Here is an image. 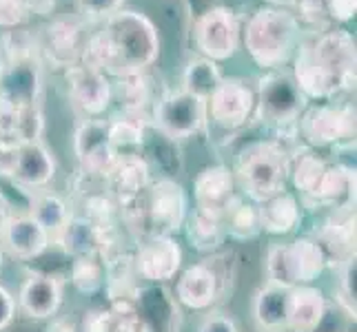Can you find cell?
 <instances>
[{"label":"cell","mask_w":357,"mask_h":332,"mask_svg":"<svg viewBox=\"0 0 357 332\" xmlns=\"http://www.w3.org/2000/svg\"><path fill=\"white\" fill-rule=\"evenodd\" d=\"M160 56V33L151 18L135 9H120L102 27L87 35L82 65L102 71L107 78L146 73Z\"/></svg>","instance_id":"1"},{"label":"cell","mask_w":357,"mask_h":332,"mask_svg":"<svg viewBox=\"0 0 357 332\" xmlns=\"http://www.w3.org/2000/svg\"><path fill=\"white\" fill-rule=\"evenodd\" d=\"M291 63V76L306 100L331 102L355 87L357 47L347 29L331 27L302 33Z\"/></svg>","instance_id":"2"},{"label":"cell","mask_w":357,"mask_h":332,"mask_svg":"<svg viewBox=\"0 0 357 332\" xmlns=\"http://www.w3.org/2000/svg\"><path fill=\"white\" fill-rule=\"evenodd\" d=\"M302 40V22L287 7H257L242 24V45L262 71L284 69Z\"/></svg>","instance_id":"3"},{"label":"cell","mask_w":357,"mask_h":332,"mask_svg":"<svg viewBox=\"0 0 357 332\" xmlns=\"http://www.w3.org/2000/svg\"><path fill=\"white\" fill-rule=\"evenodd\" d=\"M120 213L138 239L155 235L174 237L189 215L187 191L176 180L160 177L149 182V187Z\"/></svg>","instance_id":"4"},{"label":"cell","mask_w":357,"mask_h":332,"mask_svg":"<svg viewBox=\"0 0 357 332\" xmlns=\"http://www.w3.org/2000/svg\"><path fill=\"white\" fill-rule=\"evenodd\" d=\"M291 153L280 138L246 142L236 155V168H231L238 193L260 204L271 195L287 191Z\"/></svg>","instance_id":"5"},{"label":"cell","mask_w":357,"mask_h":332,"mask_svg":"<svg viewBox=\"0 0 357 332\" xmlns=\"http://www.w3.org/2000/svg\"><path fill=\"white\" fill-rule=\"evenodd\" d=\"M328 260L315 237H298L289 244H273L266 253L268 284L295 288L313 281L324 273Z\"/></svg>","instance_id":"6"},{"label":"cell","mask_w":357,"mask_h":332,"mask_svg":"<svg viewBox=\"0 0 357 332\" xmlns=\"http://www.w3.org/2000/svg\"><path fill=\"white\" fill-rule=\"evenodd\" d=\"M309 106L291 71H264L255 82V118L275 131L295 129L304 109Z\"/></svg>","instance_id":"7"},{"label":"cell","mask_w":357,"mask_h":332,"mask_svg":"<svg viewBox=\"0 0 357 332\" xmlns=\"http://www.w3.org/2000/svg\"><path fill=\"white\" fill-rule=\"evenodd\" d=\"M298 138L304 140L309 149H342L355 146L357 120L353 104L319 102L306 106L295 125Z\"/></svg>","instance_id":"8"},{"label":"cell","mask_w":357,"mask_h":332,"mask_svg":"<svg viewBox=\"0 0 357 332\" xmlns=\"http://www.w3.org/2000/svg\"><path fill=\"white\" fill-rule=\"evenodd\" d=\"M191 35L202 58L213 60V63H225L240 52L242 24L231 7L213 5L195 14Z\"/></svg>","instance_id":"9"},{"label":"cell","mask_w":357,"mask_h":332,"mask_svg":"<svg viewBox=\"0 0 357 332\" xmlns=\"http://www.w3.org/2000/svg\"><path fill=\"white\" fill-rule=\"evenodd\" d=\"M151 129L167 140H187L206 129V100L187 91H171L158 97L151 109Z\"/></svg>","instance_id":"10"},{"label":"cell","mask_w":357,"mask_h":332,"mask_svg":"<svg viewBox=\"0 0 357 332\" xmlns=\"http://www.w3.org/2000/svg\"><path fill=\"white\" fill-rule=\"evenodd\" d=\"M87 35L89 33L84 31V20L78 14L54 18L36 33L40 63H47L52 69H71L82 60Z\"/></svg>","instance_id":"11"},{"label":"cell","mask_w":357,"mask_h":332,"mask_svg":"<svg viewBox=\"0 0 357 332\" xmlns=\"http://www.w3.org/2000/svg\"><path fill=\"white\" fill-rule=\"evenodd\" d=\"M43 91V63L38 54L5 56L0 69V106L31 109L38 106Z\"/></svg>","instance_id":"12"},{"label":"cell","mask_w":357,"mask_h":332,"mask_svg":"<svg viewBox=\"0 0 357 332\" xmlns=\"http://www.w3.org/2000/svg\"><path fill=\"white\" fill-rule=\"evenodd\" d=\"M206 116L222 131H240L255 116V84L244 78H222L206 100Z\"/></svg>","instance_id":"13"},{"label":"cell","mask_w":357,"mask_h":332,"mask_svg":"<svg viewBox=\"0 0 357 332\" xmlns=\"http://www.w3.org/2000/svg\"><path fill=\"white\" fill-rule=\"evenodd\" d=\"M69 100L78 113L87 118H100L114 102V84L102 71L87 65H73L65 71Z\"/></svg>","instance_id":"14"},{"label":"cell","mask_w":357,"mask_h":332,"mask_svg":"<svg viewBox=\"0 0 357 332\" xmlns=\"http://www.w3.org/2000/svg\"><path fill=\"white\" fill-rule=\"evenodd\" d=\"M135 270L146 284H165L174 279L182 268V248L176 237L155 235L138 239V251L133 253Z\"/></svg>","instance_id":"15"},{"label":"cell","mask_w":357,"mask_h":332,"mask_svg":"<svg viewBox=\"0 0 357 332\" xmlns=\"http://www.w3.org/2000/svg\"><path fill=\"white\" fill-rule=\"evenodd\" d=\"M73 149H76L82 173L96 177H105L118 157L107 138V120L100 118L82 120L73 135Z\"/></svg>","instance_id":"16"},{"label":"cell","mask_w":357,"mask_h":332,"mask_svg":"<svg viewBox=\"0 0 357 332\" xmlns=\"http://www.w3.org/2000/svg\"><path fill=\"white\" fill-rule=\"evenodd\" d=\"M225 275L215 268L211 260L198 262L182 270L176 284V301H180L189 310H206L222 294Z\"/></svg>","instance_id":"17"},{"label":"cell","mask_w":357,"mask_h":332,"mask_svg":"<svg viewBox=\"0 0 357 332\" xmlns=\"http://www.w3.org/2000/svg\"><path fill=\"white\" fill-rule=\"evenodd\" d=\"M56 175V159L40 140L20 144L11 153L9 180L22 191H40Z\"/></svg>","instance_id":"18"},{"label":"cell","mask_w":357,"mask_h":332,"mask_svg":"<svg viewBox=\"0 0 357 332\" xmlns=\"http://www.w3.org/2000/svg\"><path fill=\"white\" fill-rule=\"evenodd\" d=\"M238 184L233 171L225 164L204 166L193 180V200L195 208L202 213L222 219L231 202L238 198Z\"/></svg>","instance_id":"19"},{"label":"cell","mask_w":357,"mask_h":332,"mask_svg":"<svg viewBox=\"0 0 357 332\" xmlns=\"http://www.w3.org/2000/svg\"><path fill=\"white\" fill-rule=\"evenodd\" d=\"M149 182H151V166H149V159L142 153L118 155L114 166L109 168V173L105 175L107 191L120 206V211L138 198V195L149 187Z\"/></svg>","instance_id":"20"},{"label":"cell","mask_w":357,"mask_h":332,"mask_svg":"<svg viewBox=\"0 0 357 332\" xmlns=\"http://www.w3.org/2000/svg\"><path fill=\"white\" fill-rule=\"evenodd\" d=\"M52 239L45 228L36 221L29 213L24 215H9L3 230H0V248H5L11 257L22 262H29L40 257Z\"/></svg>","instance_id":"21"},{"label":"cell","mask_w":357,"mask_h":332,"mask_svg":"<svg viewBox=\"0 0 357 332\" xmlns=\"http://www.w3.org/2000/svg\"><path fill=\"white\" fill-rule=\"evenodd\" d=\"M328 313L324 292L313 284L289 288L287 326L289 332H315Z\"/></svg>","instance_id":"22"},{"label":"cell","mask_w":357,"mask_h":332,"mask_svg":"<svg viewBox=\"0 0 357 332\" xmlns=\"http://www.w3.org/2000/svg\"><path fill=\"white\" fill-rule=\"evenodd\" d=\"M304 204L331 211L355 208V168L347 164H328L315 193L304 200Z\"/></svg>","instance_id":"23"},{"label":"cell","mask_w":357,"mask_h":332,"mask_svg":"<svg viewBox=\"0 0 357 332\" xmlns=\"http://www.w3.org/2000/svg\"><path fill=\"white\" fill-rule=\"evenodd\" d=\"M18 303L22 313L31 319L54 317L63 303V281L54 275L31 273L20 286Z\"/></svg>","instance_id":"24"},{"label":"cell","mask_w":357,"mask_h":332,"mask_svg":"<svg viewBox=\"0 0 357 332\" xmlns=\"http://www.w3.org/2000/svg\"><path fill=\"white\" fill-rule=\"evenodd\" d=\"M315 239L322 246L328 264L337 262V266H342L355 257V208L333 211V215L317 230Z\"/></svg>","instance_id":"25"},{"label":"cell","mask_w":357,"mask_h":332,"mask_svg":"<svg viewBox=\"0 0 357 332\" xmlns=\"http://www.w3.org/2000/svg\"><path fill=\"white\" fill-rule=\"evenodd\" d=\"M112 232L98 230L91 221L73 213L69 224L65 226L63 235L58 237V246L71 257H84V255H100L102 260H109L112 253Z\"/></svg>","instance_id":"26"},{"label":"cell","mask_w":357,"mask_h":332,"mask_svg":"<svg viewBox=\"0 0 357 332\" xmlns=\"http://www.w3.org/2000/svg\"><path fill=\"white\" fill-rule=\"evenodd\" d=\"M135 310L149 332H176L178 328V303L160 284L140 286L133 299Z\"/></svg>","instance_id":"27"},{"label":"cell","mask_w":357,"mask_h":332,"mask_svg":"<svg viewBox=\"0 0 357 332\" xmlns=\"http://www.w3.org/2000/svg\"><path fill=\"white\" fill-rule=\"evenodd\" d=\"M40 133H43L40 106H31V109L0 106V153H11L24 142L40 140Z\"/></svg>","instance_id":"28"},{"label":"cell","mask_w":357,"mask_h":332,"mask_svg":"<svg viewBox=\"0 0 357 332\" xmlns=\"http://www.w3.org/2000/svg\"><path fill=\"white\" fill-rule=\"evenodd\" d=\"M260 228L268 235H289L302 221V204L291 191H280L257 204Z\"/></svg>","instance_id":"29"},{"label":"cell","mask_w":357,"mask_h":332,"mask_svg":"<svg viewBox=\"0 0 357 332\" xmlns=\"http://www.w3.org/2000/svg\"><path fill=\"white\" fill-rule=\"evenodd\" d=\"M149 127H151L149 113H142V111H120L118 116L107 120L109 144H112V149L118 155L140 153Z\"/></svg>","instance_id":"30"},{"label":"cell","mask_w":357,"mask_h":332,"mask_svg":"<svg viewBox=\"0 0 357 332\" xmlns=\"http://www.w3.org/2000/svg\"><path fill=\"white\" fill-rule=\"evenodd\" d=\"M84 332H149L133 301H112L84 317Z\"/></svg>","instance_id":"31"},{"label":"cell","mask_w":357,"mask_h":332,"mask_svg":"<svg viewBox=\"0 0 357 332\" xmlns=\"http://www.w3.org/2000/svg\"><path fill=\"white\" fill-rule=\"evenodd\" d=\"M105 290L109 301H133L140 290V275L131 253H116L105 260Z\"/></svg>","instance_id":"32"},{"label":"cell","mask_w":357,"mask_h":332,"mask_svg":"<svg viewBox=\"0 0 357 332\" xmlns=\"http://www.w3.org/2000/svg\"><path fill=\"white\" fill-rule=\"evenodd\" d=\"M29 215L45 228L52 244H56L58 237L63 235V230L69 224L73 213L63 198H58V195L47 193V191H36L29 202Z\"/></svg>","instance_id":"33"},{"label":"cell","mask_w":357,"mask_h":332,"mask_svg":"<svg viewBox=\"0 0 357 332\" xmlns=\"http://www.w3.org/2000/svg\"><path fill=\"white\" fill-rule=\"evenodd\" d=\"M184 232H187V239L198 253H218L222 248V244L227 239V232L222 226V219L213 217L208 213H202L195 208L193 213L187 215L184 221Z\"/></svg>","instance_id":"34"},{"label":"cell","mask_w":357,"mask_h":332,"mask_svg":"<svg viewBox=\"0 0 357 332\" xmlns=\"http://www.w3.org/2000/svg\"><path fill=\"white\" fill-rule=\"evenodd\" d=\"M287 301L289 288L266 284L255 292L253 317L262 330H284L287 326Z\"/></svg>","instance_id":"35"},{"label":"cell","mask_w":357,"mask_h":332,"mask_svg":"<svg viewBox=\"0 0 357 332\" xmlns=\"http://www.w3.org/2000/svg\"><path fill=\"white\" fill-rule=\"evenodd\" d=\"M222 226L227 237L233 239H253L262 232L260 228V213H257V204L246 200L244 195H238L231 202V206L222 215Z\"/></svg>","instance_id":"36"},{"label":"cell","mask_w":357,"mask_h":332,"mask_svg":"<svg viewBox=\"0 0 357 332\" xmlns=\"http://www.w3.org/2000/svg\"><path fill=\"white\" fill-rule=\"evenodd\" d=\"M222 71L218 63L202 56L191 58L182 71V91H187L200 100H208V95L215 91V87L222 82Z\"/></svg>","instance_id":"37"},{"label":"cell","mask_w":357,"mask_h":332,"mask_svg":"<svg viewBox=\"0 0 357 332\" xmlns=\"http://www.w3.org/2000/svg\"><path fill=\"white\" fill-rule=\"evenodd\" d=\"M114 97L120 100L122 111H142V113H149V106H153V91L146 73L118 78V82L114 84Z\"/></svg>","instance_id":"38"},{"label":"cell","mask_w":357,"mask_h":332,"mask_svg":"<svg viewBox=\"0 0 357 332\" xmlns=\"http://www.w3.org/2000/svg\"><path fill=\"white\" fill-rule=\"evenodd\" d=\"M105 277H107V268H105V260L100 255L73 257L69 279L78 292H82V294L100 292L105 288Z\"/></svg>","instance_id":"39"},{"label":"cell","mask_w":357,"mask_h":332,"mask_svg":"<svg viewBox=\"0 0 357 332\" xmlns=\"http://www.w3.org/2000/svg\"><path fill=\"white\" fill-rule=\"evenodd\" d=\"M335 308L355 322L357 315V257H351L340 266V284L335 290Z\"/></svg>","instance_id":"40"},{"label":"cell","mask_w":357,"mask_h":332,"mask_svg":"<svg viewBox=\"0 0 357 332\" xmlns=\"http://www.w3.org/2000/svg\"><path fill=\"white\" fill-rule=\"evenodd\" d=\"M33 16V0H0V29L24 27Z\"/></svg>","instance_id":"41"},{"label":"cell","mask_w":357,"mask_h":332,"mask_svg":"<svg viewBox=\"0 0 357 332\" xmlns=\"http://www.w3.org/2000/svg\"><path fill=\"white\" fill-rule=\"evenodd\" d=\"M125 0H76L78 16L84 22H105L109 16L122 9Z\"/></svg>","instance_id":"42"},{"label":"cell","mask_w":357,"mask_h":332,"mask_svg":"<svg viewBox=\"0 0 357 332\" xmlns=\"http://www.w3.org/2000/svg\"><path fill=\"white\" fill-rule=\"evenodd\" d=\"M198 332H240L238 324L225 313H211L204 317Z\"/></svg>","instance_id":"43"},{"label":"cell","mask_w":357,"mask_h":332,"mask_svg":"<svg viewBox=\"0 0 357 332\" xmlns=\"http://www.w3.org/2000/svg\"><path fill=\"white\" fill-rule=\"evenodd\" d=\"M14 315H16L14 294L0 286V330H5L11 322H14Z\"/></svg>","instance_id":"44"},{"label":"cell","mask_w":357,"mask_h":332,"mask_svg":"<svg viewBox=\"0 0 357 332\" xmlns=\"http://www.w3.org/2000/svg\"><path fill=\"white\" fill-rule=\"evenodd\" d=\"M47 332H78V328L71 319H56V322L49 326Z\"/></svg>","instance_id":"45"},{"label":"cell","mask_w":357,"mask_h":332,"mask_svg":"<svg viewBox=\"0 0 357 332\" xmlns=\"http://www.w3.org/2000/svg\"><path fill=\"white\" fill-rule=\"evenodd\" d=\"M56 0H33V14H49Z\"/></svg>","instance_id":"46"},{"label":"cell","mask_w":357,"mask_h":332,"mask_svg":"<svg viewBox=\"0 0 357 332\" xmlns=\"http://www.w3.org/2000/svg\"><path fill=\"white\" fill-rule=\"evenodd\" d=\"M266 5L271 7H287V9H293V5L298 3V0H264Z\"/></svg>","instance_id":"47"},{"label":"cell","mask_w":357,"mask_h":332,"mask_svg":"<svg viewBox=\"0 0 357 332\" xmlns=\"http://www.w3.org/2000/svg\"><path fill=\"white\" fill-rule=\"evenodd\" d=\"M7 217H9V211H7V202L3 200V195H0V230H3V226H5Z\"/></svg>","instance_id":"48"},{"label":"cell","mask_w":357,"mask_h":332,"mask_svg":"<svg viewBox=\"0 0 357 332\" xmlns=\"http://www.w3.org/2000/svg\"><path fill=\"white\" fill-rule=\"evenodd\" d=\"M5 65V54H3V47H0V69H3Z\"/></svg>","instance_id":"49"},{"label":"cell","mask_w":357,"mask_h":332,"mask_svg":"<svg viewBox=\"0 0 357 332\" xmlns=\"http://www.w3.org/2000/svg\"><path fill=\"white\" fill-rule=\"evenodd\" d=\"M0 266H3V248H0Z\"/></svg>","instance_id":"50"}]
</instances>
